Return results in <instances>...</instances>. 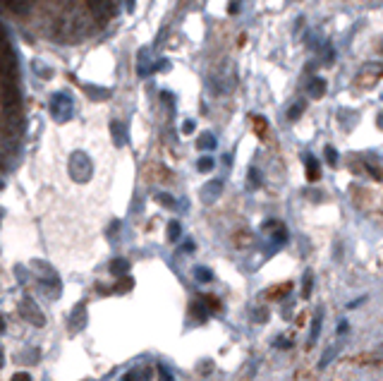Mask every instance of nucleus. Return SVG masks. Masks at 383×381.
Instances as JSON below:
<instances>
[{
	"mask_svg": "<svg viewBox=\"0 0 383 381\" xmlns=\"http://www.w3.org/2000/svg\"><path fill=\"white\" fill-rule=\"evenodd\" d=\"M19 314H22V316H24L27 321H31L34 326H43V324H46L43 314L39 312V307L34 305V300H31V298L22 300V305H19Z\"/></svg>",
	"mask_w": 383,
	"mask_h": 381,
	"instance_id": "f257e3e1",
	"label": "nucleus"
},
{
	"mask_svg": "<svg viewBox=\"0 0 383 381\" xmlns=\"http://www.w3.org/2000/svg\"><path fill=\"white\" fill-rule=\"evenodd\" d=\"M144 175L149 177V180H170V170L165 168V165L161 163H149L146 168H144Z\"/></svg>",
	"mask_w": 383,
	"mask_h": 381,
	"instance_id": "f03ea898",
	"label": "nucleus"
},
{
	"mask_svg": "<svg viewBox=\"0 0 383 381\" xmlns=\"http://www.w3.org/2000/svg\"><path fill=\"white\" fill-rule=\"evenodd\" d=\"M379 79H381V72H379V68H371V75H367V70H364V72L357 77L355 86H357V89H364V86H367V89H371V86L379 82Z\"/></svg>",
	"mask_w": 383,
	"mask_h": 381,
	"instance_id": "7ed1b4c3",
	"label": "nucleus"
},
{
	"mask_svg": "<svg viewBox=\"0 0 383 381\" xmlns=\"http://www.w3.org/2000/svg\"><path fill=\"white\" fill-rule=\"evenodd\" d=\"M321 316H323V314L316 312L314 324H312V338H309V343H316V338H319V331H321Z\"/></svg>",
	"mask_w": 383,
	"mask_h": 381,
	"instance_id": "20e7f679",
	"label": "nucleus"
},
{
	"mask_svg": "<svg viewBox=\"0 0 383 381\" xmlns=\"http://www.w3.org/2000/svg\"><path fill=\"white\" fill-rule=\"evenodd\" d=\"M77 319H79V328L84 326V319H86V314H84V305H79L77 309H74V314H72V326L77 328Z\"/></svg>",
	"mask_w": 383,
	"mask_h": 381,
	"instance_id": "39448f33",
	"label": "nucleus"
},
{
	"mask_svg": "<svg viewBox=\"0 0 383 381\" xmlns=\"http://www.w3.org/2000/svg\"><path fill=\"white\" fill-rule=\"evenodd\" d=\"M127 269H129V264H127L125 259H115V261L110 264V271L113 273H125Z\"/></svg>",
	"mask_w": 383,
	"mask_h": 381,
	"instance_id": "423d86ee",
	"label": "nucleus"
},
{
	"mask_svg": "<svg viewBox=\"0 0 383 381\" xmlns=\"http://www.w3.org/2000/svg\"><path fill=\"white\" fill-rule=\"evenodd\" d=\"M252 123L256 125V127H254V132L266 139V120H261V118H256V115H254V118H252Z\"/></svg>",
	"mask_w": 383,
	"mask_h": 381,
	"instance_id": "0eeeda50",
	"label": "nucleus"
},
{
	"mask_svg": "<svg viewBox=\"0 0 383 381\" xmlns=\"http://www.w3.org/2000/svg\"><path fill=\"white\" fill-rule=\"evenodd\" d=\"M156 372H158V381H175L173 374L168 372V367H163V365H156Z\"/></svg>",
	"mask_w": 383,
	"mask_h": 381,
	"instance_id": "6e6552de",
	"label": "nucleus"
},
{
	"mask_svg": "<svg viewBox=\"0 0 383 381\" xmlns=\"http://www.w3.org/2000/svg\"><path fill=\"white\" fill-rule=\"evenodd\" d=\"M206 302H208V309H211V312H220V302L216 298H211V295H206Z\"/></svg>",
	"mask_w": 383,
	"mask_h": 381,
	"instance_id": "1a4fd4ad",
	"label": "nucleus"
},
{
	"mask_svg": "<svg viewBox=\"0 0 383 381\" xmlns=\"http://www.w3.org/2000/svg\"><path fill=\"white\" fill-rule=\"evenodd\" d=\"M168 237H170V240L180 237V223H175V221L170 223V228H168Z\"/></svg>",
	"mask_w": 383,
	"mask_h": 381,
	"instance_id": "9d476101",
	"label": "nucleus"
},
{
	"mask_svg": "<svg viewBox=\"0 0 383 381\" xmlns=\"http://www.w3.org/2000/svg\"><path fill=\"white\" fill-rule=\"evenodd\" d=\"M309 165H312V170H309V180H319V168H316L314 158H309Z\"/></svg>",
	"mask_w": 383,
	"mask_h": 381,
	"instance_id": "9b49d317",
	"label": "nucleus"
},
{
	"mask_svg": "<svg viewBox=\"0 0 383 381\" xmlns=\"http://www.w3.org/2000/svg\"><path fill=\"white\" fill-rule=\"evenodd\" d=\"M192 307H194V309H192V312H196V316H199V319H206L204 305H199V302H196V305H192Z\"/></svg>",
	"mask_w": 383,
	"mask_h": 381,
	"instance_id": "f8f14e48",
	"label": "nucleus"
},
{
	"mask_svg": "<svg viewBox=\"0 0 383 381\" xmlns=\"http://www.w3.org/2000/svg\"><path fill=\"white\" fill-rule=\"evenodd\" d=\"M309 293H312V273L304 276V295H309Z\"/></svg>",
	"mask_w": 383,
	"mask_h": 381,
	"instance_id": "ddd939ff",
	"label": "nucleus"
},
{
	"mask_svg": "<svg viewBox=\"0 0 383 381\" xmlns=\"http://www.w3.org/2000/svg\"><path fill=\"white\" fill-rule=\"evenodd\" d=\"M12 381H31V377H29L27 372H17L12 377Z\"/></svg>",
	"mask_w": 383,
	"mask_h": 381,
	"instance_id": "4468645a",
	"label": "nucleus"
},
{
	"mask_svg": "<svg viewBox=\"0 0 383 381\" xmlns=\"http://www.w3.org/2000/svg\"><path fill=\"white\" fill-rule=\"evenodd\" d=\"M196 276H199L201 281H208V278H211V273L208 271H196Z\"/></svg>",
	"mask_w": 383,
	"mask_h": 381,
	"instance_id": "2eb2a0df",
	"label": "nucleus"
},
{
	"mask_svg": "<svg viewBox=\"0 0 383 381\" xmlns=\"http://www.w3.org/2000/svg\"><path fill=\"white\" fill-rule=\"evenodd\" d=\"M199 168H201V170H208V168H211V161H201V165H199Z\"/></svg>",
	"mask_w": 383,
	"mask_h": 381,
	"instance_id": "dca6fc26",
	"label": "nucleus"
},
{
	"mask_svg": "<svg viewBox=\"0 0 383 381\" xmlns=\"http://www.w3.org/2000/svg\"><path fill=\"white\" fill-rule=\"evenodd\" d=\"M345 328H347V324H345V321H340V326H338V333H345Z\"/></svg>",
	"mask_w": 383,
	"mask_h": 381,
	"instance_id": "f3484780",
	"label": "nucleus"
},
{
	"mask_svg": "<svg viewBox=\"0 0 383 381\" xmlns=\"http://www.w3.org/2000/svg\"><path fill=\"white\" fill-rule=\"evenodd\" d=\"M0 331H5V321L2 319H0Z\"/></svg>",
	"mask_w": 383,
	"mask_h": 381,
	"instance_id": "a211bd4d",
	"label": "nucleus"
},
{
	"mask_svg": "<svg viewBox=\"0 0 383 381\" xmlns=\"http://www.w3.org/2000/svg\"><path fill=\"white\" fill-rule=\"evenodd\" d=\"M2 360H5V357H2V350H0V367H2Z\"/></svg>",
	"mask_w": 383,
	"mask_h": 381,
	"instance_id": "6ab92c4d",
	"label": "nucleus"
}]
</instances>
